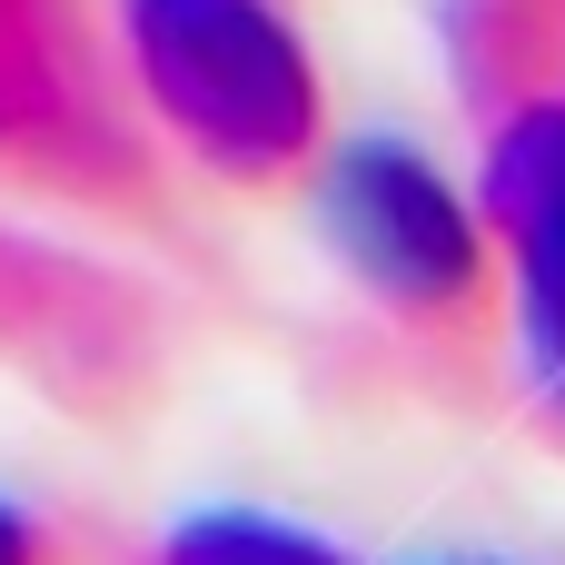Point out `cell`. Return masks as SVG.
I'll return each instance as SVG.
<instances>
[{"label":"cell","instance_id":"cell-1","mask_svg":"<svg viewBox=\"0 0 565 565\" xmlns=\"http://www.w3.org/2000/svg\"><path fill=\"white\" fill-rule=\"evenodd\" d=\"M129 60L169 139L238 189H288L318 169L328 109L278 0H129Z\"/></svg>","mask_w":565,"mask_h":565},{"label":"cell","instance_id":"cell-2","mask_svg":"<svg viewBox=\"0 0 565 565\" xmlns=\"http://www.w3.org/2000/svg\"><path fill=\"white\" fill-rule=\"evenodd\" d=\"M328 238L348 258V278L427 328V338H477L487 328V288H497V248L467 218V199L397 139H367L328 169Z\"/></svg>","mask_w":565,"mask_h":565},{"label":"cell","instance_id":"cell-3","mask_svg":"<svg viewBox=\"0 0 565 565\" xmlns=\"http://www.w3.org/2000/svg\"><path fill=\"white\" fill-rule=\"evenodd\" d=\"M159 565H348V556L298 526H268V516H199L159 546Z\"/></svg>","mask_w":565,"mask_h":565},{"label":"cell","instance_id":"cell-4","mask_svg":"<svg viewBox=\"0 0 565 565\" xmlns=\"http://www.w3.org/2000/svg\"><path fill=\"white\" fill-rule=\"evenodd\" d=\"M0 565H60V546L40 536V516H20V507H0Z\"/></svg>","mask_w":565,"mask_h":565}]
</instances>
